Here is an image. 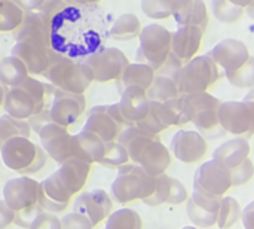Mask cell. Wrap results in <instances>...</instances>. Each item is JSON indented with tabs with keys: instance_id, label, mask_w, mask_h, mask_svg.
<instances>
[{
	"instance_id": "1f68e13d",
	"label": "cell",
	"mask_w": 254,
	"mask_h": 229,
	"mask_svg": "<svg viewBox=\"0 0 254 229\" xmlns=\"http://www.w3.org/2000/svg\"><path fill=\"white\" fill-rule=\"evenodd\" d=\"M28 76L30 75L24 63L15 55H9L0 60V82L4 86L9 88L19 86L27 80Z\"/></svg>"
},
{
	"instance_id": "52a82bcc",
	"label": "cell",
	"mask_w": 254,
	"mask_h": 229,
	"mask_svg": "<svg viewBox=\"0 0 254 229\" xmlns=\"http://www.w3.org/2000/svg\"><path fill=\"white\" fill-rule=\"evenodd\" d=\"M138 40L137 63H144L156 72L171 54L173 33L161 24H149L141 28Z\"/></svg>"
},
{
	"instance_id": "9a60e30c",
	"label": "cell",
	"mask_w": 254,
	"mask_h": 229,
	"mask_svg": "<svg viewBox=\"0 0 254 229\" xmlns=\"http://www.w3.org/2000/svg\"><path fill=\"white\" fill-rule=\"evenodd\" d=\"M51 51L52 49L40 40L24 39L13 45L10 55H15L24 63L28 75H43L49 64Z\"/></svg>"
},
{
	"instance_id": "d6a6232c",
	"label": "cell",
	"mask_w": 254,
	"mask_h": 229,
	"mask_svg": "<svg viewBox=\"0 0 254 229\" xmlns=\"http://www.w3.org/2000/svg\"><path fill=\"white\" fill-rule=\"evenodd\" d=\"M147 98L149 101H167V100H173L177 98L180 95L179 86H177V80L174 77L161 75L155 72V77L150 83V86L146 89Z\"/></svg>"
},
{
	"instance_id": "6da1fadb",
	"label": "cell",
	"mask_w": 254,
	"mask_h": 229,
	"mask_svg": "<svg viewBox=\"0 0 254 229\" xmlns=\"http://www.w3.org/2000/svg\"><path fill=\"white\" fill-rule=\"evenodd\" d=\"M100 6H67L52 18V51L73 60H83L100 49L109 36Z\"/></svg>"
},
{
	"instance_id": "83f0119b",
	"label": "cell",
	"mask_w": 254,
	"mask_h": 229,
	"mask_svg": "<svg viewBox=\"0 0 254 229\" xmlns=\"http://www.w3.org/2000/svg\"><path fill=\"white\" fill-rule=\"evenodd\" d=\"M58 165H60V168L55 173L58 174V179L61 180V183L73 195L80 192L88 180L91 165L77 158H68Z\"/></svg>"
},
{
	"instance_id": "5bb4252c",
	"label": "cell",
	"mask_w": 254,
	"mask_h": 229,
	"mask_svg": "<svg viewBox=\"0 0 254 229\" xmlns=\"http://www.w3.org/2000/svg\"><path fill=\"white\" fill-rule=\"evenodd\" d=\"M43 151L51 156L57 164L70 158V143L71 134L65 127H61L55 122H46L37 131Z\"/></svg>"
},
{
	"instance_id": "d4e9b609",
	"label": "cell",
	"mask_w": 254,
	"mask_h": 229,
	"mask_svg": "<svg viewBox=\"0 0 254 229\" xmlns=\"http://www.w3.org/2000/svg\"><path fill=\"white\" fill-rule=\"evenodd\" d=\"M122 116L129 125H135L149 112L150 101L147 98L146 89L141 86H128L121 92V100L118 103Z\"/></svg>"
},
{
	"instance_id": "8992f818",
	"label": "cell",
	"mask_w": 254,
	"mask_h": 229,
	"mask_svg": "<svg viewBox=\"0 0 254 229\" xmlns=\"http://www.w3.org/2000/svg\"><path fill=\"white\" fill-rule=\"evenodd\" d=\"M156 177L147 174L137 164H125L118 168V176L112 183L110 192L116 203L127 204L135 200L144 201L155 191Z\"/></svg>"
},
{
	"instance_id": "7dc6e473",
	"label": "cell",
	"mask_w": 254,
	"mask_h": 229,
	"mask_svg": "<svg viewBox=\"0 0 254 229\" xmlns=\"http://www.w3.org/2000/svg\"><path fill=\"white\" fill-rule=\"evenodd\" d=\"M28 229H61V221L48 212H42L36 216Z\"/></svg>"
},
{
	"instance_id": "b9f144b4",
	"label": "cell",
	"mask_w": 254,
	"mask_h": 229,
	"mask_svg": "<svg viewBox=\"0 0 254 229\" xmlns=\"http://www.w3.org/2000/svg\"><path fill=\"white\" fill-rule=\"evenodd\" d=\"M229 83L237 88H253L254 86V57L250 58L235 72L226 73Z\"/></svg>"
},
{
	"instance_id": "3957f363",
	"label": "cell",
	"mask_w": 254,
	"mask_h": 229,
	"mask_svg": "<svg viewBox=\"0 0 254 229\" xmlns=\"http://www.w3.org/2000/svg\"><path fill=\"white\" fill-rule=\"evenodd\" d=\"M55 88L73 94H83L94 82V73L83 60H73L51 51L46 70L42 75Z\"/></svg>"
},
{
	"instance_id": "2e32d148",
	"label": "cell",
	"mask_w": 254,
	"mask_h": 229,
	"mask_svg": "<svg viewBox=\"0 0 254 229\" xmlns=\"http://www.w3.org/2000/svg\"><path fill=\"white\" fill-rule=\"evenodd\" d=\"M217 67H222L226 73L240 69L249 58L250 52L244 42L238 39H223L207 54Z\"/></svg>"
},
{
	"instance_id": "4fadbf2b",
	"label": "cell",
	"mask_w": 254,
	"mask_h": 229,
	"mask_svg": "<svg viewBox=\"0 0 254 229\" xmlns=\"http://www.w3.org/2000/svg\"><path fill=\"white\" fill-rule=\"evenodd\" d=\"M39 182L31 177L21 176L6 182L3 186V201L10 210L18 213L39 204Z\"/></svg>"
},
{
	"instance_id": "91938a15",
	"label": "cell",
	"mask_w": 254,
	"mask_h": 229,
	"mask_svg": "<svg viewBox=\"0 0 254 229\" xmlns=\"http://www.w3.org/2000/svg\"><path fill=\"white\" fill-rule=\"evenodd\" d=\"M0 1H6V0H0Z\"/></svg>"
},
{
	"instance_id": "60d3db41",
	"label": "cell",
	"mask_w": 254,
	"mask_h": 229,
	"mask_svg": "<svg viewBox=\"0 0 254 229\" xmlns=\"http://www.w3.org/2000/svg\"><path fill=\"white\" fill-rule=\"evenodd\" d=\"M211 9H213L214 16L220 22H226V24L237 22L241 18V15L244 13V7L235 6L229 0H213Z\"/></svg>"
},
{
	"instance_id": "f1b7e54d",
	"label": "cell",
	"mask_w": 254,
	"mask_h": 229,
	"mask_svg": "<svg viewBox=\"0 0 254 229\" xmlns=\"http://www.w3.org/2000/svg\"><path fill=\"white\" fill-rule=\"evenodd\" d=\"M249 155H250L249 140L246 137H237V139H231V140L225 142L223 145H220L214 151L213 159L220 162L231 171V170L240 167L243 162H246L249 159Z\"/></svg>"
},
{
	"instance_id": "6f0895ef",
	"label": "cell",
	"mask_w": 254,
	"mask_h": 229,
	"mask_svg": "<svg viewBox=\"0 0 254 229\" xmlns=\"http://www.w3.org/2000/svg\"><path fill=\"white\" fill-rule=\"evenodd\" d=\"M244 100H249V101H253L254 103V86L247 92V95L244 97Z\"/></svg>"
},
{
	"instance_id": "f546056e",
	"label": "cell",
	"mask_w": 254,
	"mask_h": 229,
	"mask_svg": "<svg viewBox=\"0 0 254 229\" xmlns=\"http://www.w3.org/2000/svg\"><path fill=\"white\" fill-rule=\"evenodd\" d=\"M220 100L210 92H193V94H180V107L183 112V116L188 122H192V119L205 110H216L220 106Z\"/></svg>"
},
{
	"instance_id": "603a6c76",
	"label": "cell",
	"mask_w": 254,
	"mask_h": 229,
	"mask_svg": "<svg viewBox=\"0 0 254 229\" xmlns=\"http://www.w3.org/2000/svg\"><path fill=\"white\" fill-rule=\"evenodd\" d=\"M106 152V142L101 140L97 134L82 130L80 133L71 136L70 143V158L82 159L86 164H94L103 159Z\"/></svg>"
},
{
	"instance_id": "9c48e42d",
	"label": "cell",
	"mask_w": 254,
	"mask_h": 229,
	"mask_svg": "<svg viewBox=\"0 0 254 229\" xmlns=\"http://www.w3.org/2000/svg\"><path fill=\"white\" fill-rule=\"evenodd\" d=\"M217 116L225 133L246 139L254 134L253 101H223L217 109Z\"/></svg>"
},
{
	"instance_id": "4dcf8cb0",
	"label": "cell",
	"mask_w": 254,
	"mask_h": 229,
	"mask_svg": "<svg viewBox=\"0 0 254 229\" xmlns=\"http://www.w3.org/2000/svg\"><path fill=\"white\" fill-rule=\"evenodd\" d=\"M155 77V70L144 63H129L121 76L116 79V85L119 92H122L128 86H141L147 89Z\"/></svg>"
},
{
	"instance_id": "816d5d0a",
	"label": "cell",
	"mask_w": 254,
	"mask_h": 229,
	"mask_svg": "<svg viewBox=\"0 0 254 229\" xmlns=\"http://www.w3.org/2000/svg\"><path fill=\"white\" fill-rule=\"evenodd\" d=\"M16 3L22 10H39L43 4V0H12Z\"/></svg>"
},
{
	"instance_id": "836d02e7",
	"label": "cell",
	"mask_w": 254,
	"mask_h": 229,
	"mask_svg": "<svg viewBox=\"0 0 254 229\" xmlns=\"http://www.w3.org/2000/svg\"><path fill=\"white\" fill-rule=\"evenodd\" d=\"M141 31V22L134 13H122L116 18L109 30V36L115 40H131L138 37Z\"/></svg>"
},
{
	"instance_id": "f35d334b",
	"label": "cell",
	"mask_w": 254,
	"mask_h": 229,
	"mask_svg": "<svg viewBox=\"0 0 254 229\" xmlns=\"http://www.w3.org/2000/svg\"><path fill=\"white\" fill-rule=\"evenodd\" d=\"M24 18V10L12 0L0 1V31H15Z\"/></svg>"
},
{
	"instance_id": "7c38bea8",
	"label": "cell",
	"mask_w": 254,
	"mask_h": 229,
	"mask_svg": "<svg viewBox=\"0 0 254 229\" xmlns=\"http://www.w3.org/2000/svg\"><path fill=\"white\" fill-rule=\"evenodd\" d=\"M232 188L231 171L220 162L211 159L199 165L193 176V191L222 198Z\"/></svg>"
},
{
	"instance_id": "ffe728a7",
	"label": "cell",
	"mask_w": 254,
	"mask_h": 229,
	"mask_svg": "<svg viewBox=\"0 0 254 229\" xmlns=\"http://www.w3.org/2000/svg\"><path fill=\"white\" fill-rule=\"evenodd\" d=\"M13 37L16 42L24 39H36L51 48L52 18L40 10H24V18L15 30Z\"/></svg>"
},
{
	"instance_id": "44dd1931",
	"label": "cell",
	"mask_w": 254,
	"mask_h": 229,
	"mask_svg": "<svg viewBox=\"0 0 254 229\" xmlns=\"http://www.w3.org/2000/svg\"><path fill=\"white\" fill-rule=\"evenodd\" d=\"M39 206L48 213L64 212L70 203L71 192L61 183L57 173H52L48 179L39 183Z\"/></svg>"
},
{
	"instance_id": "9f6ffc18",
	"label": "cell",
	"mask_w": 254,
	"mask_h": 229,
	"mask_svg": "<svg viewBox=\"0 0 254 229\" xmlns=\"http://www.w3.org/2000/svg\"><path fill=\"white\" fill-rule=\"evenodd\" d=\"M246 9H247V15H249V16H250V18L254 21V0L250 1V4H249Z\"/></svg>"
},
{
	"instance_id": "bcb514c9",
	"label": "cell",
	"mask_w": 254,
	"mask_h": 229,
	"mask_svg": "<svg viewBox=\"0 0 254 229\" xmlns=\"http://www.w3.org/2000/svg\"><path fill=\"white\" fill-rule=\"evenodd\" d=\"M42 212H45V210H43L39 204H36V206H33V207H30V209L21 210V212L15 213V221H13V224L18 225V227H21V228L28 229L30 228V225L33 224V221L36 219V216L40 215Z\"/></svg>"
},
{
	"instance_id": "4316f807",
	"label": "cell",
	"mask_w": 254,
	"mask_h": 229,
	"mask_svg": "<svg viewBox=\"0 0 254 229\" xmlns=\"http://www.w3.org/2000/svg\"><path fill=\"white\" fill-rule=\"evenodd\" d=\"M173 16L179 25H196L205 30L208 12L204 0H174Z\"/></svg>"
},
{
	"instance_id": "c3c4849f",
	"label": "cell",
	"mask_w": 254,
	"mask_h": 229,
	"mask_svg": "<svg viewBox=\"0 0 254 229\" xmlns=\"http://www.w3.org/2000/svg\"><path fill=\"white\" fill-rule=\"evenodd\" d=\"M68 4L65 3V0H43V4L40 6V12H43L45 15H48L49 18H54L55 15H58L61 10H64Z\"/></svg>"
},
{
	"instance_id": "ab89813d",
	"label": "cell",
	"mask_w": 254,
	"mask_h": 229,
	"mask_svg": "<svg viewBox=\"0 0 254 229\" xmlns=\"http://www.w3.org/2000/svg\"><path fill=\"white\" fill-rule=\"evenodd\" d=\"M129 162V156L127 149L119 142H109L106 143V152L103 159L100 161L101 165L109 168H119Z\"/></svg>"
},
{
	"instance_id": "74e56055",
	"label": "cell",
	"mask_w": 254,
	"mask_h": 229,
	"mask_svg": "<svg viewBox=\"0 0 254 229\" xmlns=\"http://www.w3.org/2000/svg\"><path fill=\"white\" fill-rule=\"evenodd\" d=\"M241 216L240 203L234 197H225L220 200L219 206V216H217V227L220 229H231Z\"/></svg>"
},
{
	"instance_id": "11a10c76",
	"label": "cell",
	"mask_w": 254,
	"mask_h": 229,
	"mask_svg": "<svg viewBox=\"0 0 254 229\" xmlns=\"http://www.w3.org/2000/svg\"><path fill=\"white\" fill-rule=\"evenodd\" d=\"M6 92H7V88L0 82V106H3V101H4Z\"/></svg>"
},
{
	"instance_id": "d590c367",
	"label": "cell",
	"mask_w": 254,
	"mask_h": 229,
	"mask_svg": "<svg viewBox=\"0 0 254 229\" xmlns=\"http://www.w3.org/2000/svg\"><path fill=\"white\" fill-rule=\"evenodd\" d=\"M30 133H31V128H30L28 121L12 118L7 113L0 116V148L13 137L22 136V137L30 139Z\"/></svg>"
},
{
	"instance_id": "cb8c5ba5",
	"label": "cell",
	"mask_w": 254,
	"mask_h": 229,
	"mask_svg": "<svg viewBox=\"0 0 254 229\" xmlns=\"http://www.w3.org/2000/svg\"><path fill=\"white\" fill-rule=\"evenodd\" d=\"M83 130L97 134L101 140L109 143L116 142L124 127L119 122H116V119L110 115L109 106H95L88 112Z\"/></svg>"
},
{
	"instance_id": "db71d44e",
	"label": "cell",
	"mask_w": 254,
	"mask_h": 229,
	"mask_svg": "<svg viewBox=\"0 0 254 229\" xmlns=\"http://www.w3.org/2000/svg\"><path fill=\"white\" fill-rule=\"evenodd\" d=\"M231 3H234L235 6H240V7H247L250 4L252 0H229Z\"/></svg>"
},
{
	"instance_id": "f6af8a7d",
	"label": "cell",
	"mask_w": 254,
	"mask_h": 229,
	"mask_svg": "<svg viewBox=\"0 0 254 229\" xmlns=\"http://www.w3.org/2000/svg\"><path fill=\"white\" fill-rule=\"evenodd\" d=\"M94 225L88 218L77 212H71L61 219V229H92Z\"/></svg>"
},
{
	"instance_id": "7402d4cb",
	"label": "cell",
	"mask_w": 254,
	"mask_h": 229,
	"mask_svg": "<svg viewBox=\"0 0 254 229\" xmlns=\"http://www.w3.org/2000/svg\"><path fill=\"white\" fill-rule=\"evenodd\" d=\"M188 198H189L188 191L183 186V183L164 173L156 177L153 194L149 198H146L143 203L150 207H156V206H162V204L179 206V204H183L185 201H188Z\"/></svg>"
},
{
	"instance_id": "5b68a950",
	"label": "cell",
	"mask_w": 254,
	"mask_h": 229,
	"mask_svg": "<svg viewBox=\"0 0 254 229\" xmlns=\"http://www.w3.org/2000/svg\"><path fill=\"white\" fill-rule=\"evenodd\" d=\"M3 164L19 174H34L40 171L48 161V153L42 146L33 143L28 137H13L0 148Z\"/></svg>"
},
{
	"instance_id": "ba28073f",
	"label": "cell",
	"mask_w": 254,
	"mask_h": 229,
	"mask_svg": "<svg viewBox=\"0 0 254 229\" xmlns=\"http://www.w3.org/2000/svg\"><path fill=\"white\" fill-rule=\"evenodd\" d=\"M219 79V67L208 55H198L186 61L177 76L180 94L207 91Z\"/></svg>"
},
{
	"instance_id": "e0dca14e",
	"label": "cell",
	"mask_w": 254,
	"mask_h": 229,
	"mask_svg": "<svg viewBox=\"0 0 254 229\" xmlns=\"http://www.w3.org/2000/svg\"><path fill=\"white\" fill-rule=\"evenodd\" d=\"M112 209H113V203L109 194L103 189L83 192L76 198L73 204V212H77L85 218H88L94 227L106 221L110 216Z\"/></svg>"
},
{
	"instance_id": "e575fe53",
	"label": "cell",
	"mask_w": 254,
	"mask_h": 229,
	"mask_svg": "<svg viewBox=\"0 0 254 229\" xmlns=\"http://www.w3.org/2000/svg\"><path fill=\"white\" fill-rule=\"evenodd\" d=\"M193 125L196 127V131L204 137V139H220L225 136V130L222 128L217 116V109L216 110H205L198 113L192 119Z\"/></svg>"
},
{
	"instance_id": "ac0fdd59",
	"label": "cell",
	"mask_w": 254,
	"mask_h": 229,
	"mask_svg": "<svg viewBox=\"0 0 254 229\" xmlns=\"http://www.w3.org/2000/svg\"><path fill=\"white\" fill-rule=\"evenodd\" d=\"M173 155L185 164H195L207 153V140L198 131L179 130L171 140Z\"/></svg>"
},
{
	"instance_id": "277c9868",
	"label": "cell",
	"mask_w": 254,
	"mask_h": 229,
	"mask_svg": "<svg viewBox=\"0 0 254 229\" xmlns=\"http://www.w3.org/2000/svg\"><path fill=\"white\" fill-rule=\"evenodd\" d=\"M46 107V83L31 76L15 88H9L3 101V109L7 115L16 119L27 121L33 115Z\"/></svg>"
},
{
	"instance_id": "681fc988",
	"label": "cell",
	"mask_w": 254,
	"mask_h": 229,
	"mask_svg": "<svg viewBox=\"0 0 254 229\" xmlns=\"http://www.w3.org/2000/svg\"><path fill=\"white\" fill-rule=\"evenodd\" d=\"M15 221V212L10 210L3 200H0V229L7 228Z\"/></svg>"
},
{
	"instance_id": "7a4b0ae2",
	"label": "cell",
	"mask_w": 254,
	"mask_h": 229,
	"mask_svg": "<svg viewBox=\"0 0 254 229\" xmlns=\"http://www.w3.org/2000/svg\"><path fill=\"white\" fill-rule=\"evenodd\" d=\"M119 142L128 152L129 161L140 165L147 174L158 177L167 171L171 162V155L167 146L158 136H152L140 130L137 125L127 127L121 131Z\"/></svg>"
},
{
	"instance_id": "ee69618b",
	"label": "cell",
	"mask_w": 254,
	"mask_h": 229,
	"mask_svg": "<svg viewBox=\"0 0 254 229\" xmlns=\"http://www.w3.org/2000/svg\"><path fill=\"white\" fill-rule=\"evenodd\" d=\"M254 174V164L249 158L246 162H243L240 167L231 170V179H232V186H241L246 185L247 182L252 180Z\"/></svg>"
},
{
	"instance_id": "7bdbcfd3",
	"label": "cell",
	"mask_w": 254,
	"mask_h": 229,
	"mask_svg": "<svg viewBox=\"0 0 254 229\" xmlns=\"http://www.w3.org/2000/svg\"><path fill=\"white\" fill-rule=\"evenodd\" d=\"M174 0H141V10L152 19H165L173 15Z\"/></svg>"
},
{
	"instance_id": "484cf974",
	"label": "cell",
	"mask_w": 254,
	"mask_h": 229,
	"mask_svg": "<svg viewBox=\"0 0 254 229\" xmlns=\"http://www.w3.org/2000/svg\"><path fill=\"white\" fill-rule=\"evenodd\" d=\"M202 34L204 30L196 25H179L173 33L171 52L183 63L192 60L201 48Z\"/></svg>"
},
{
	"instance_id": "30bf717a",
	"label": "cell",
	"mask_w": 254,
	"mask_h": 229,
	"mask_svg": "<svg viewBox=\"0 0 254 229\" xmlns=\"http://www.w3.org/2000/svg\"><path fill=\"white\" fill-rule=\"evenodd\" d=\"M46 103H49L46 109L49 112L51 122H55L65 128L71 127L79 121L86 106L83 94H73L60 88L54 89L52 95L46 100Z\"/></svg>"
},
{
	"instance_id": "f907efd6",
	"label": "cell",
	"mask_w": 254,
	"mask_h": 229,
	"mask_svg": "<svg viewBox=\"0 0 254 229\" xmlns=\"http://www.w3.org/2000/svg\"><path fill=\"white\" fill-rule=\"evenodd\" d=\"M243 225L246 229H254V201H252L243 212Z\"/></svg>"
},
{
	"instance_id": "d6986e66",
	"label": "cell",
	"mask_w": 254,
	"mask_h": 229,
	"mask_svg": "<svg viewBox=\"0 0 254 229\" xmlns=\"http://www.w3.org/2000/svg\"><path fill=\"white\" fill-rule=\"evenodd\" d=\"M220 200L222 198L219 197H211L193 191L192 195L188 198V206H186V212L190 222L196 228H211L213 225H216Z\"/></svg>"
},
{
	"instance_id": "680465c9",
	"label": "cell",
	"mask_w": 254,
	"mask_h": 229,
	"mask_svg": "<svg viewBox=\"0 0 254 229\" xmlns=\"http://www.w3.org/2000/svg\"><path fill=\"white\" fill-rule=\"evenodd\" d=\"M182 229H199V228H196V227H185V228H182Z\"/></svg>"
},
{
	"instance_id": "8d00e7d4",
	"label": "cell",
	"mask_w": 254,
	"mask_h": 229,
	"mask_svg": "<svg viewBox=\"0 0 254 229\" xmlns=\"http://www.w3.org/2000/svg\"><path fill=\"white\" fill-rule=\"evenodd\" d=\"M143 222L140 215L132 209H119L107 218L104 229H141Z\"/></svg>"
},
{
	"instance_id": "f5cc1de1",
	"label": "cell",
	"mask_w": 254,
	"mask_h": 229,
	"mask_svg": "<svg viewBox=\"0 0 254 229\" xmlns=\"http://www.w3.org/2000/svg\"><path fill=\"white\" fill-rule=\"evenodd\" d=\"M100 0H65L68 6H85V4H97Z\"/></svg>"
},
{
	"instance_id": "8fae6325",
	"label": "cell",
	"mask_w": 254,
	"mask_h": 229,
	"mask_svg": "<svg viewBox=\"0 0 254 229\" xmlns=\"http://www.w3.org/2000/svg\"><path fill=\"white\" fill-rule=\"evenodd\" d=\"M83 61L91 67L95 82L116 80L124 69L129 64L127 55L121 49L112 46H101L85 57Z\"/></svg>"
}]
</instances>
